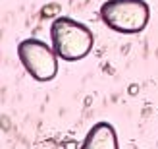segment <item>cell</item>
Masks as SVG:
<instances>
[{"instance_id": "cell-4", "label": "cell", "mask_w": 158, "mask_h": 149, "mask_svg": "<svg viewBox=\"0 0 158 149\" xmlns=\"http://www.w3.org/2000/svg\"><path fill=\"white\" fill-rule=\"evenodd\" d=\"M79 149H120L116 128L110 122H97L87 132Z\"/></svg>"}, {"instance_id": "cell-1", "label": "cell", "mask_w": 158, "mask_h": 149, "mask_svg": "<svg viewBox=\"0 0 158 149\" xmlns=\"http://www.w3.org/2000/svg\"><path fill=\"white\" fill-rule=\"evenodd\" d=\"M52 49L62 60L77 62L93 50L94 35L81 21H75L68 15L56 18L50 25Z\"/></svg>"}, {"instance_id": "cell-5", "label": "cell", "mask_w": 158, "mask_h": 149, "mask_svg": "<svg viewBox=\"0 0 158 149\" xmlns=\"http://www.w3.org/2000/svg\"><path fill=\"white\" fill-rule=\"evenodd\" d=\"M68 149H75V143H72V145H68Z\"/></svg>"}, {"instance_id": "cell-3", "label": "cell", "mask_w": 158, "mask_h": 149, "mask_svg": "<svg viewBox=\"0 0 158 149\" xmlns=\"http://www.w3.org/2000/svg\"><path fill=\"white\" fill-rule=\"evenodd\" d=\"M18 56L25 72L37 81H50L58 74V54L39 39H25L18 45Z\"/></svg>"}, {"instance_id": "cell-2", "label": "cell", "mask_w": 158, "mask_h": 149, "mask_svg": "<svg viewBox=\"0 0 158 149\" xmlns=\"http://www.w3.org/2000/svg\"><path fill=\"white\" fill-rule=\"evenodd\" d=\"M102 23L123 35L141 33L151 20V6L145 0H106L100 6Z\"/></svg>"}]
</instances>
